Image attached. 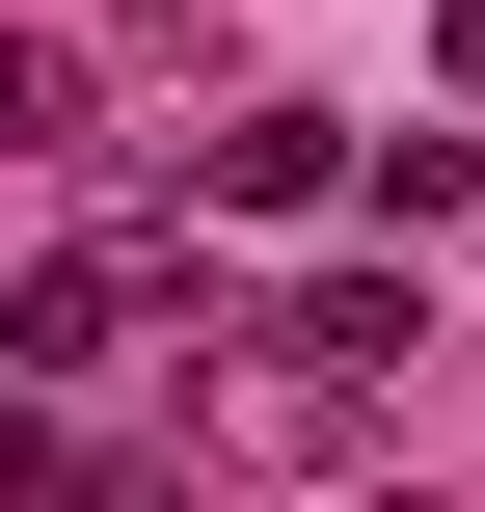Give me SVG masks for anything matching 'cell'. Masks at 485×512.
<instances>
[{
    "mask_svg": "<svg viewBox=\"0 0 485 512\" xmlns=\"http://www.w3.org/2000/svg\"><path fill=\"white\" fill-rule=\"evenodd\" d=\"M432 81H459V108H485V0H432Z\"/></svg>",
    "mask_w": 485,
    "mask_h": 512,
    "instance_id": "5",
    "label": "cell"
},
{
    "mask_svg": "<svg viewBox=\"0 0 485 512\" xmlns=\"http://www.w3.org/2000/svg\"><path fill=\"white\" fill-rule=\"evenodd\" d=\"M189 189H216V216H324V189H351V108H297V81H243V108L189 135Z\"/></svg>",
    "mask_w": 485,
    "mask_h": 512,
    "instance_id": "3",
    "label": "cell"
},
{
    "mask_svg": "<svg viewBox=\"0 0 485 512\" xmlns=\"http://www.w3.org/2000/svg\"><path fill=\"white\" fill-rule=\"evenodd\" d=\"M135 324H189V351H216V270H189V216H162V243H54V270L0 297V378H135Z\"/></svg>",
    "mask_w": 485,
    "mask_h": 512,
    "instance_id": "2",
    "label": "cell"
},
{
    "mask_svg": "<svg viewBox=\"0 0 485 512\" xmlns=\"http://www.w3.org/2000/svg\"><path fill=\"white\" fill-rule=\"evenodd\" d=\"M405 351H432V324H405V270H324V297H270V324H243V378H216V432L324 486V459H378V405H405Z\"/></svg>",
    "mask_w": 485,
    "mask_h": 512,
    "instance_id": "1",
    "label": "cell"
},
{
    "mask_svg": "<svg viewBox=\"0 0 485 512\" xmlns=\"http://www.w3.org/2000/svg\"><path fill=\"white\" fill-rule=\"evenodd\" d=\"M54 135H81V54H54V27H0V162H54Z\"/></svg>",
    "mask_w": 485,
    "mask_h": 512,
    "instance_id": "4",
    "label": "cell"
}]
</instances>
